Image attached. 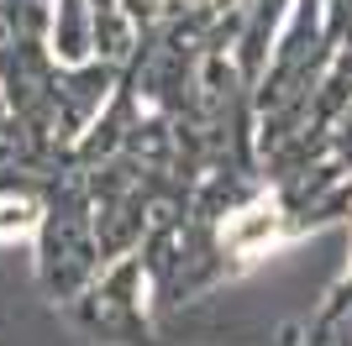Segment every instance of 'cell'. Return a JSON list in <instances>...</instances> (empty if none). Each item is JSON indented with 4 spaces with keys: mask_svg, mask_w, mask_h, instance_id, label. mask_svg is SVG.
<instances>
[{
    "mask_svg": "<svg viewBox=\"0 0 352 346\" xmlns=\"http://www.w3.org/2000/svg\"><path fill=\"white\" fill-rule=\"evenodd\" d=\"M274 226H279V210H274V200L252 205V210H242V220H232V246H242V252H252L258 242H268L274 236Z\"/></svg>",
    "mask_w": 352,
    "mask_h": 346,
    "instance_id": "6da1fadb",
    "label": "cell"
},
{
    "mask_svg": "<svg viewBox=\"0 0 352 346\" xmlns=\"http://www.w3.org/2000/svg\"><path fill=\"white\" fill-rule=\"evenodd\" d=\"M32 220H37V210H32V205H0V236H11V231H27Z\"/></svg>",
    "mask_w": 352,
    "mask_h": 346,
    "instance_id": "7a4b0ae2",
    "label": "cell"
}]
</instances>
